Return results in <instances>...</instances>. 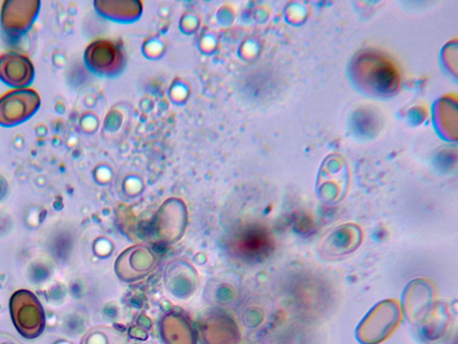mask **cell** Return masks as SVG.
<instances>
[{
  "instance_id": "cell-5",
  "label": "cell",
  "mask_w": 458,
  "mask_h": 344,
  "mask_svg": "<svg viewBox=\"0 0 458 344\" xmlns=\"http://www.w3.org/2000/svg\"><path fill=\"white\" fill-rule=\"evenodd\" d=\"M84 58L91 70L100 73L114 71L120 62L114 45L103 39L91 42L85 49Z\"/></svg>"
},
{
  "instance_id": "cell-3",
  "label": "cell",
  "mask_w": 458,
  "mask_h": 344,
  "mask_svg": "<svg viewBox=\"0 0 458 344\" xmlns=\"http://www.w3.org/2000/svg\"><path fill=\"white\" fill-rule=\"evenodd\" d=\"M39 9L38 0H4L0 11L3 30L12 37L25 34L34 23Z\"/></svg>"
},
{
  "instance_id": "cell-2",
  "label": "cell",
  "mask_w": 458,
  "mask_h": 344,
  "mask_svg": "<svg viewBox=\"0 0 458 344\" xmlns=\"http://www.w3.org/2000/svg\"><path fill=\"white\" fill-rule=\"evenodd\" d=\"M40 96L32 88L10 90L0 96V125L12 127L30 119L40 107Z\"/></svg>"
},
{
  "instance_id": "cell-6",
  "label": "cell",
  "mask_w": 458,
  "mask_h": 344,
  "mask_svg": "<svg viewBox=\"0 0 458 344\" xmlns=\"http://www.w3.org/2000/svg\"><path fill=\"white\" fill-rule=\"evenodd\" d=\"M3 344H14V343H13V342H7V343H3Z\"/></svg>"
},
{
  "instance_id": "cell-1",
  "label": "cell",
  "mask_w": 458,
  "mask_h": 344,
  "mask_svg": "<svg viewBox=\"0 0 458 344\" xmlns=\"http://www.w3.org/2000/svg\"><path fill=\"white\" fill-rule=\"evenodd\" d=\"M10 313L16 330L24 338L34 339L42 333L44 310L32 292L26 289L14 292L10 299Z\"/></svg>"
},
{
  "instance_id": "cell-4",
  "label": "cell",
  "mask_w": 458,
  "mask_h": 344,
  "mask_svg": "<svg viewBox=\"0 0 458 344\" xmlns=\"http://www.w3.org/2000/svg\"><path fill=\"white\" fill-rule=\"evenodd\" d=\"M35 76L29 56L14 51L0 54V81L13 89L28 88Z\"/></svg>"
}]
</instances>
